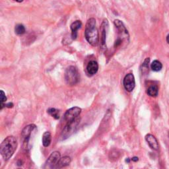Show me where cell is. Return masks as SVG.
Wrapping results in <instances>:
<instances>
[{"instance_id":"7402d4cb","label":"cell","mask_w":169,"mask_h":169,"mask_svg":"<svg viewBox=\"0 0 169 169\" xmlns=\"http://www.w3.org/2000/svg\"><path fill=\"white\" fill-rule=\"evenodd\" d=\"M13 106V104L12 102H9V103H8V104L6 105V106L8 107V108H12Z\"/></svg>"},{"instance_id":"ffe728a7","label":"cell","mask_w":169,"mask_h":169,"mask_svg":"<svg viewBox=\"0 0 169 169\" xmlns=\"http://www.w3.org/2000/svg\"><path fill=\"white\" fill-rule=\"evenodd\" d=\"M150 59L149 57L145 59V60L144 61V62L143 63L141 67L142 68L141 69L142 71V73H147L148 72H149V63Z\"/></svg>"},{"instance_id":"ba28073f","label":"cell","mask_w":169,"mask_h":169,"mask_svg":"<svg viewBox=\"0 0 169 169\" xmlns=\"http://www.w3.org/2000/svg\"><path fill=\"white\" fill-rule=\"evenodd\" d=\"M123 85L125 89L128 92H131L135 86V77L132 73H128L125 76L123 80Z\"/></svg>"},{"instance_id":"cb8c5ba5","label":"cell","mask_w":169,"mask_h":169,"mask_svg":"<svg viewBox=\"0 0 169 169\" xmlns=\"http://www.w3.org/2000/svg\"><path fill=\"white\" fill-rule=\"evenodd\" d=\"M167 43L169 44V34L167 35Z\"/></svg>"},{"instance_id":"8fae6325","label":"cell","mask_w":169,"mask_h":169,"mask_svg":"<svg viewBox=\"0 0 169 169\" xmlns=\"http://www.w3.org/2000/svg\"><path fill=\"white\" fill-rule=\"evenodd\" d=\"M145 140L152 149L155 151L159 149V143L154 135H152V134L146 135Z\"/></svg>"},{"instance_id":"8992f818","label":"cell","mask_w":169,"mask_h":169,"mask_svg":"<svg viewBox=\"0 0 169 169\" xmlns=\"http://www.w3.org/2000/svg\"><path fill=\"white\" fill-rule=\"evenodd\" d=\"M81 112V108L79 107L75 106L72 107V108H69L66 111L64 115V119L65 121L68 122H72L75 120L77 117L79 116V114Z\"/></svg>"},{"instance_id":"4fadbf2b","label":"cell","mask_w":169,"mask_h":169,"mask_svg":"<svg viewBox=\"0 0 169 169\" xmlns=\"http://www.w3.org/2000/svg\"><path fill=\"white\" fill-rule=\"evenodd\" d=\"M98 65L95 61H90L86 66V72L90 75H94L98 72Z\"/></svg>"},{"instance_id":"e0dca14e","label":"cell","mask_w":169,"mask_h":169,"mask_svg":"<svg viewBox=\"0 0 169 169\" xmlns=\"http://www.w3.org/2000/svg\"><path fill=\"white\" fill-rule=\"evenodd\" d=\"M163 68L162 64L158 60H154L151 65V68L154 72H159Z\"/></svg>"},{"instance_id":"9a60e30c","label":"cell","mask_w":169,"mask_h":169,"mask_svg":"<svg viewBox=\"0 0 169 169\" xmlns=\"http://www.w3.org/2000/svg\"><path fill=\"white\" fill-rule=\"evenodd\" d=\"M70 163H71V158L68 156H65L63 158L60 159L56 168H62L64 167H66L69 165Z\"/></svg>"},{"instance_id":"7a4b0ae2","label":"cell","mask_w":169,"mask_h":169,"mask_svg":"<svg viewBox=\"0 0 169 169\" xmlns=\"http://www.w3.org/2000/svg\"><path fill=\"white\" fill-rule=\"evenodd\" d=\"M85 36L86 41L93 46H97L99 40L98 31L96 26V20L89 19L86 23Z\"/></svg>"},{"instance_id":"d6986e66","label":"cell","mask_w":169,"mask_h":169,"mask_svg":"<svg viewBox=\"0 0 169 169\" xmlns=\"http://www.w3.org/2000/svg\"><path fill=\"white\" fill-rule=\"evenodd\" d=\"M48 113L53 118H54L55 119H59L60 117V111L58 110H57L54 108H49L48 110Z\"/></svg>"},{"instance_id":"52a82bcc","label":"cell","mask_w":169,"mask_h":169,"mask_svg":"<svg viewBox=\"0 0 169 169\" xmlns=\"http://www.w3.org/2000/svg\"><path fill=\"white\" fill-rule=\"evenodd\" d=\"M60 159H61V155L60 152L53 151V152H52L51 155L49 156V157L48 158L46 163V167L50 168H56Z\"/></svg>"},{"instance_id":"ac0fdd59","label":"cell","mask_w":169,"mask_h":169,"mask_svg":"<svg viewBox=\"0 0 169 169\" xmlns=\"http://www.w3.org/2000/svg\"><path fill=\"white\" fill-rule=\"evenodd\" d=\"M15 33L18 35H22L25 33V32H26L25 27H24L23 24H18L15 26Z\"/></svg>"},{"instance_id":"9c48e42d","label":"cell","mask_w":169,"mask_h":169,"mask_svg":"<svg viewBox=\"0 0 169 169\" xmlns=\"http://www.w3.org/2000/svg\"><path fill=\"white\" fill-rule=\"evenodd\" d=\"M78 123H79L78 119H75V120L67 123V125L65 126L62 132V137L64 139L69 137L74 132V130L75 127H77Z\"/></svg>"},{"instance_id":"5b68a950","label":"cell","mask_w":169,"mask_h":169,"mask_svg":"<svg viewBox=\"0 0 169 169\" xmlns=\"http://www.w3.org/2000/svg\"><path fill=\"white\" fill-rule=\"evenodd\" d=\"M36 130V125L32 123L24 127V128L23 130L21 133L22 137L23 138V145L25 149L28 148V145H29V141L31 137V135L33 131Z\"/></svg>"},{"instance_id":"7c38bea8","label":"cell","mask_w":169,"mask_h":169,"mask_svg":"<svg viewBox=\"0 0 169 169\" xmlns=\"http://www.w3.org/2000/svg\"><path fill=\"white\" fill-rule=\"evenodd\" d=\"M82 27V23L81 20H77L74 21L72 23L70 28H71L72 31V40H75L77 36V31L79 29L81 28Z\"/></svg>"},{"instance_id":"3957f363","label":"cell","mask_w":169,"mask_h":169,"mask_svg":"<svg viewBox=\"0 0 169 169\" xmlns=\"http://www.w3.org/2000/svg\"><path fill=\"white\" fill-rule=\"evenodd\" d=\"M115 27L118 30V38L115 42L114 47L126 46L130 42V35L123 23L119 20H115L114 21Z\"/></svg>"},{"instance_id":"277c9868","label":"cell","mask_w":169,"mask_h":169,"mask_svg":"<svg viewBox=\"0 0 169 169\" xmlns=\"http://www.w3.org/2000/svg\"><path fill=\"white\" fill-rule=\"evenodd\" d=\"M65 80L69 85H76L79 81V73L75 66L68 67L65 72Z\"/></svg>"},{"instance_id":"30bf717a","label":"cell","mask_w":169,"mask_h":169,"mask_svg":"<svg viewBox=\"0 0 169 169\" xmlns=\"http://www.w3.org/2000/svg\"><path fill=\"white\" fill-rule=\"evenodd\" d=\"M108 29V19H104L102 23L101 27V46L102 48H105L106 46V40L107 31Z\"/></svg>"},{"instance_id":"d4e9b609","label":"cell","mask_w":169,"mask_h":169,"mask_svg":"<svg viewBox=\"0 0 169 169\" xmlns=\"http://www.w3.org/2000/svg\"><path fill=\"white\" fill-rule=\"evenodd\" d=\"M14 1H15V2H22L23 1V0H14Z\"/></svg>"},{"instance_id":"6da1fadb","label":"cell","mask_w":169,"mask_h":169,"mask_svg":"<svg viewBox=\"0 0 169 169\" xmlns=\"http://www.w3.org/2000/svg\"><path fill=\"white\" fill-rule=\"evenodd\" d=\"M17 147V141L14 136H8L3 140L0 147V152L6 160L13 155Z\"/></svg>"},{"instance_id":"2e32d148","label":"cell","mask_w":169,"mask_h":169,"mask_svg":"<svg viewBox=\"0 0 169 169\" xmlns=\"http://www.w3.org/2000/svg\"><path fill=\"white\" fill-rule=\"evenodd\" d=\"M147 94L148 95L152 97H157L159 94V89L158 86L156 85H152L149 86L147 89Z\"/></svg>"},{"instance_id":"603a6c76","label":"cell","mask_w":169,"mask_h":169,"mask_svg":"<svg viewBox=\"0 0 169 169\" xmlns=\"http://www.w3.org/2000/svg\"><path fill=\"white\" fill-rule=\"evenodd\" d=\"M131 160H132L133 161L136 162V161H138V160L139 159H138V157H136V156H134V157H133L132 159H131Z\"/></svg>"},{"instance_id":"5bb4252c","label":"cell","mask_w":169,"mask_h":169,"mask_svg":"<svg viewBox=\"0 0 169 169\" xmlns=\"http://www.w3.org/2000/svg\"><path fill=\"white\" fill-rule=\"evenodd\" d=\"M52 141V135L50 132L46 131L42 135V145L45 147H48L50 145Z\"/></svg>"},{"instance_id":"44dd1931","label":"cell","mask_w":169,"mask_h":169,"mask_svg":"<svg viewBox=\"0 0 169 169\" xmlns=\"http://www.w3.org/2000/svg\"><path fill=\"white\" fill-rule=\"evenodd\" d=\"M7 97L5 94V93L3 92V90H1V110L3 108L4 106H6L5 102L7 101Z\"/></svg>"}]
</instances>
